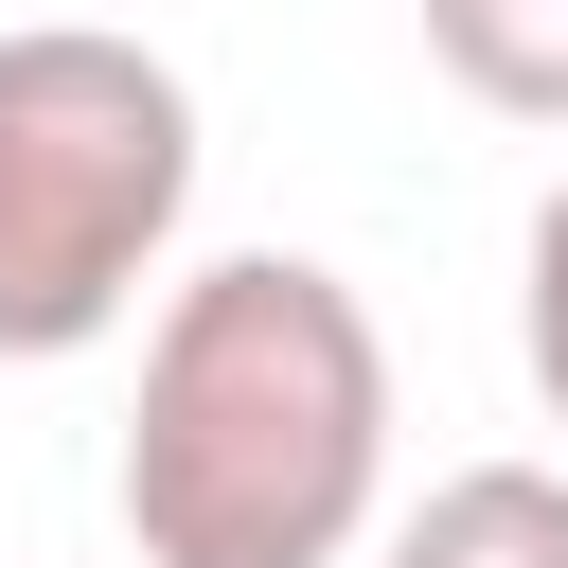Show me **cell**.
I'll return each mask as SVG.
<instances>
[{
	"label": "cell",
	"instance_id": "1",
	"mask_svg": "<svg viewBox=\"0 0 568 568\" xmlns=\"http://www.w3.org/2000/svg\"><path fill=\"white\" fill-rule=\"evenodd\" d=\"M390 497V337L337 266L231 248L160 284L124 408V550L142 568H337Z\"/></svg>",
	"mask_w": 568,
	"mask_h": 568
},
{
	"label": "cell",
	"instance_id": "2",
	"mask_svg": "<svg viewBox=\"0 0 568 568\" xmlns=\"http://www.w3.org/2000/svg\"><path fill=\"white\" fill-rule=\"evenodd\" d=\"M178 213H195V89L106 18H18L0 36V355L53 373L124 337Z\"/></svg>",
	"mask_w": 568,
	"mask_h": 568
},
{
	"label": "cell",
	"instance_id": "3",
	"mask_svg": "<svg viewBox=\"0 0 568 568\" xmlns=\"http://www.w3.org/2000/svg\"><path fill=\"white\" fill-rule=\"evenodd\" d=\"M373 568H568V479L550 462H462L390 515Z\"/></svg>",
	"mask_w": 568,
	"mask_h": 568
},
{
	"label": "cell",
	"instance_id": "4",
	"mask_svg": "<svg viewBox=\"0 0 568 568\" xmlns=\"http://www.w3.org/2000/svg\"><path fill=\"white\" fill-rule=\"evenodd\" d=\"M426 53L497 124H568V0H426Z\"/></svg>",
	"mask_w": 568,
	"mask_h": 568
},
{
	"label": "cell",
	"instance_id": "5",
	"mask_svg": "<svg viewBox=\"0 0 568 568\" xmlns=\"http://www.w3.org/2000/svg\"><path fill=\"white\" fill-rule=\"evenodd\" d=\"M515 355H532V390L568 426V178L532 195V248H515Z\"/></svg>",
	"mask_w": 568,
	"mask_h": 568
}]
</instances>
